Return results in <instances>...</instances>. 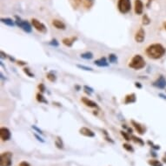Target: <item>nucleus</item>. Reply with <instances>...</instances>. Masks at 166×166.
<instances>
[{
  "label": "nucleus",
  "instance_id": "nucleus-1",
  "mask_svg": "<svg viewBox=\"0 0 166 166\" xmlns=\"http://www.w3.org/2000/svg\"><path fill=\"white\" fill-rule=\"evenodd\" d=\"M166 53V49L161 44H152L145 50L146 56L151 59H159Z\"/></svg>",
  "mask_w": 166,
  "mask_h": 166
},
{
  "label": "nucleus",
  "instance_id": "nucleus-2",
  "mask_svg": "<svg viewBox=\"0 0 166 166\" xmlns=\"http://www.w3.org/2000/svg\"><path fill=\"white\" fill-rule=\"evenodd\" d=\"M145 60L141 55H135L129 63V67L133 70H136V71L145 68Z\"/></svg>",
  "mask_w": 166,
  "mask_h": 166
},
{
  "label": "nucleus",
  "instance_id": "nucleus-3",
  "mask_svg": "<svg viewBox=\"0 0 166 166\" xmlns=\"http://www.w3.org/2000/svg\"><path fill=\"white\" fill-rule=\"evenodd\" d=\"M117 9L122 13L126 14L131 10V0H118L117 1Z\"/></svg>",
  "mask_w": 166,
  "mask_h": 166
},
{
  "label": "nucleus",
  "instance_id": "nucleus-4",
  "mask_svg": "<svg viewBox=\"0 0 166 166\" xmlns=\"http://www.w3.org/2000/svg\"><path fill=\"white\" fill-rule=\"evenodd\" d=\"M12 156L13 154L10 151H5L1 153L0 156V166L12 165Z\"/></svg>",
  "mask_w": 166,
  "mask_h": 166
},
{
  "label": "nucleus",
  "instance_id": "nucleus-5",
  "mask_svg": "<svg viewBox=\"0 0 166 166\" xmlns=\"http://www.w3.org/2000/svg\"><path fill=\"white\" fill-rule=\"evenodd\" d=\"M15 18H16V21H15V23H16V24H17L19 28H21L23 31L27 32V33H31L32 28H31V25L30 24L29 22L21 19L20 18L18 17V16H16Z\"/></svg>",
  "mask_w": 166,
  "mask_h": 166
},
{
  "label": "nucleus",
  "instance_id": "nucleus-6",
  "mask_svg": "<svg viewBox=\"0 0 166 166\" xmlns=\"http://www.w3.org/2000/svg\"><path fill=\"white\" fill-rule=\"evenodd\" d=\"M31 24H32V26H33L37 31H39L40 33H46V32H47V28H46V26H45L42 22L38 20L37 18H32V19H31Z\"/></svg>",
  "mask_w": 166,
  "mask_h": 166
},
{
  "label": "nucleus",
  "instance_id": "nucleus-7",
  "mask_svg": "<svg viewBox=\"0 0 166 166\" xmlns=\"http://www.w3.org/2000/svg\"><path fill=\"white\" fill-rule=\"evenodd\" d=\"M0 137L3 141H9L11 137L10 131L6 127L0 128Z\"/></svg>",
  "mask_w": 166,
  "mask_h": 166
},
{
  "label": "nucleus",
  "instance_id": "nucleus-8",
  "mask_svg": "<svg viewBox=\"0 0 166 166\" xmlns=\"http://www.w3.org/2000/svg\"><path fill=\"white\" fill-rule=\"evenodd\" d=\"M152 84L158 89H165L166 87V78L164 76H160Z\"/></svg>",
  "mask_w": 166,
  "mask_h": 166
},
{
  "label": "nucleus",
  "instance_id": "nucleus-9",
  "mask_svg": "<svg viewBox=\"0 0 166 166\" xmlns=\"http://www.w3.org/2000/svg\"><path fill=\"white\" fill-rule=\"evenodd\" d=\"M145 39V31L144 28H140L138 31H136L135 35V41L138 44H142Z\"/></svg>",
  "mask_w": 166,
  "mask_h": 166
},
{
  "label": "nucleus",
  "instance_id": "nucleus-10",
  "mask_svg": "<svg viewBox=\"0 0 166 166\" xmlns=\"http://www.w3.org/2000/svg\"><path fill=\"white\" fill-rule=\"evenodd\" d=\"M134 10L136 15H142L144 12V3L141 0H135Z\"/></svg>",
  "mask_w": 166,
  "mask_h": 166
},
{
  "label": "nucleus",
  "instance_id": "nucleus-11",
  "mask_svg": "<svg viewBox=\"0 0 166 166\" xmlns=\"http://www.w3.org/2000/svg\"><path fill=\"white\" fill-rule=\"evenodd\" d=\"M81 101L85 106L89 107V108H94V109H98V105L97 104V103H95L94 101L89 99L88 97H83L81 98Z\"/></svg>",
  "mask_w": 166,
  "mask_h": 166
},
{
  "label": "nucleus",
  "instance_id": "nucleus-12",
  "mask_svg": "<svg viewBox=\"0 0 166 166\" xmlns=\"http://www.w3.org/2000/svg\"><path fill=\"white\" fill-rule=\"evenodd\" d=\"M79 133L81 135L84 136H88V137H94L96 136L93 131H91V129H89L87 127H82V128H80Z\"/></svg>",
  "mask_w": 166,
  "mask_h": 166
},
{
  "label": "nucleus",
  "instance_id": "nucleus-13",
  "mask_svg": "<svg viewBox=\"0 0 166 166\" xmlns=\"http://www.w3.org/2000/svg\"><path fill=\"white\" fill-rule=\"evenodd\" d=\"M52 25L58 30H65L66 29L65 24L63 21L58 20V19H53L52 20Z\"/></svg>",
  "mask_w": 166,
  "mask_h": 166
},
{
  "label": "nucleus",
  "instance_id": "nucleus-14",
  "mask_svg": "<svg viewBox=\"0 0 166 166\" xmlns=\"http://www.w3.org/2000/svg\"><path fill=\"white\" fill-rule=\"evenodd\" d=\"M77 37H72V38H64L62 40V43L67 47H72L73 44L77 41Z\"/></svg>",
  "mask_w": 166,
  "mask_h": 166
},
{
  "label": "nucleus",
  "instance_id": "nucleus-15",
  "mask_svg": "<svg viewBox=\"0 0 166 166\" xmlns=\"http://www.w3.org/2000/svg\"><path fill=\"white\" fill-rule=\"evenodd\" d=\"M131 125H133V127L136 129V131L140 134V135H143L145 133V129L140 125L139 123H136L134 120H131Z\"/></svg>",
  "mask_w": 166,
  "mask_h": 166
},
{
  "label": "nucleus",
  "instance_id": "nucleus-16",
  "mask_svg": "<svg viewBox=\"0 0 166 166\" xmlns=\"http://www.w3.org/2000/svg\"><path fill=\"white\" fill-rule=\"evenodd\" d=\"M94 63L97 66H99V67H107V66H109V63L107 62L106 58H101L96 60L94 62Z\"/></svg>",
  "mask_w": 166,
  "mask_h": 166
},
{
  "label": "nucleus",
  "instance_id": "nucleus-17",
  "mask_svg": "<svg viewBox=\"0 0 166 166\" xmlns=\"http://www.w3.org/2000/svg\"><path fill=\"white\" fill-rule=\"evenodd\" d=\"M136 94L135 93H131L128 94L125 98V104H132L136 102Z\"/></svg>",
  "mask_w": 166,
  "mask_h": 166
},
{
  "label": "nucleus",
  "instance_id": "nucleus-18",
  "mask_svg": "<svg viewBox=\"0 0 166 166\" xmlns=\"http://www.w3.org/2000/svg\"><path fill=\"white\" fill-rule=\"evenodd\" d=\"M95 0H83V7L87 10H90L92 6H93Z\"/></svg>",
  "mask_w": 166,
  "mask_h": 166
},
{
  "label": "nucleus",
  "instance_id": "nucleus-19",
  "mask_svg": "<svg viewBox=\"0 0 166 166\" xmlns=\"http://www.w3.org/2000/svg\"><path fill=\"white\" fill-rule=\"evenodd\" d=\"M1 22H2L3 24H5L8 25V26H14V25H15V23L13 22V20H12L11 18H1Z\"/></svg>",
  "mask_w": 166,
  "mask_h": 166
},
{
  "label": "nucleus",
  "instance_id": "nucleus-20",
  "mask_svg": "<svg viewBox=\"0 0 166 166\" xmlns=\"http://www.w3.org/2000/svg\"><path fill=\"white\" fill-rule=\"evenodd\" d=\"M83 1V0H70V3L73 7V9H77Z\"/></svg>",
  "mask_w": 166,
  "mask_h": 166
},
{
  "label": "nucleus",
  "instance_id": "nucleus-21",
  "mask_svg": "<svg viewBox=\"0 0 166 166\" xmlns=\"http://www.w3.org/2000/svg\"><path fill=\"white\" fill-rule=\"evenodd\" d=\"M36 98H37V100H38L39 103L48 104V101L44 98V97L43 96V93H41V92H39V93H38L36 95Z\"/></svg>",
  "mask_w": 166,
  "mask_h": 166
},
{
  "label": "nucleus",
  "instance_id": "nucleus-22",
  "mask_svg": "<svg viewBox=\"0 0 166 166\" xmlns=\"http://www.w3.org/2000/svg\"><path fill=\"white\" fill-rule=\"evenodd\" d=\"M55 145L57 146V148H58V149H60V150H63V143L62 139H61L59 136H58L57 139L55 140Z\"/></svg>",
  "mask_w": 166,
  "mask_h": 166
},
{
  "label": "nucleus",
  "instance_id": "nucleus-23",
  "mask_svg": "<svg viewBox=\"0 0 166 166\" xmlns=\"http://www.w3.org/2000/svg\"><path fill=\"white\" fill-rule=\"evenodd\" d=\"M148 164L151 166H163V164L160 161L156 160V159H151V160H149L148 161Z\"/></svg>",
  "mask_w": 166,
  "mask_h": 166
},
{
  "label": "nucleus",
  "instance_id": "nucleus-24",
  "mask_svg": "<svg viewBox=\"0 0 166 166\" xmlns=\"http://www.w3.org/2000/svg\"><path fill=\"white\" fill-rule=\"evenodd\" d=\"M46 77H47V79L50 81V82H55L56 80H57V77H56V75L54 74V73L51 72L47 73V75H46Z\"/></svg>",
  "mask_w": 166,
  "mask_h": 166
},
{
  "label": "nucleus",
  "instance_id": "nucleus-25",
  "mask_svg": "<svg viewBox=\"0 0 166 166\" xmlns=\"http://www.w3.org/2000/svg\"><path fill=\"white\" fill-rule=\"evenodd\" d=\"M81 58H83V59H91L93 58V54L91 52H86L84 53H82L81 54Z\"/></svg>",
  "mask_w": 166,
  "mask_h": 166
},
{
  "label": "nucleus",
  "instance_id": "nucleus-26",
  "mask_svg": "<svg viewBox=\"0 0 166 166\" xmlns=\"http://www.w3.org/2000/svg\"><path fill=\"white\" fill-rule=\"evenodd\" d=\"M131 140H133L135 143L140 145H145V142L143 141V139H141L140 137H137L136 136H131Z\"/></svg>",
  "mask_w": 166,
  "mask_h": 166
},
{
  "label": "nucleus",
  "instance_id": "nucleus-27",
  "mask_svg": "<svg viewBox=\"0 0 166 166\" xmlns=\"http://www.w3.org/2000/svg\"><path fill=\"white\" fill-rule=\"evenodd\" d=\"M123 147H124V149H125V151H128V152L133 153V152L135 151L134 148L131 145H129V144H124V145H123Z\"/></svg>",
  "mask_w": 166,
  "mask_h": 166
},
{
  "label": "nucleus",
  "instance_id": "nucleus-28",
  "mask_svg": "<svg viewBox=\"0 0 166 166\" xmlns=\"http://www.w3.org/2000/svg\"><path fill=\"white\" fill-rule=\"evenodd\" d=\"M151 18L148 17V15H146L145 14L144 16H143V18H142V24H144V25H149L150 24H151Z\"/></svg>",
  "mask_w": 166,
  "mask_h": 166
},
{
  "label": "nucleus",
  "instance_id": "nucleus-29",
  "mask_svg": "<svg viewBox=\"0 0 166 166\" xmlns=\"http://www.w3.org/2000/svg\"><path fill=\"white\" fill-rule=\"evenodd\" d=\"M108 58H109V61H110V63H116L117 62V55L114 54V53L110 54Z\"/></svg>",
  "mask_w": 166,
  "mask_h": 166
},
{
  "label": "nucleus",
  "instance_id": "nucleus-30",
  "mask_svg": "<svg viewBox=\"0 0 166 166\" xmlns=\"http://www.w3.org/2000/svg\"><path fill=\"white\" fill-rule=\"evenodd\" d=\"M77 66L79 69H82V70H84V71H90V72L93 71V70H92V68L88 67V66H84V65H81V64H77Z\"/></svg>",
  "mask_w": 166,
  "mask_h": 166
},
{
  "label": "nucleus",
  "instance_id": "nucleus-31",
  "mask_svg": "<svg viewBox=\"0 0 166 166\" xmlns=\"http://www.w3.org/2000/svg\"><path fill=\"white\" fill-rule=\"evenodd\" d=\"M121 134L125 137V139L126 141H131V136H129V133H127V132H125L124 131H121Z\"/></svg>",
  "mask_w": 166,
  "mask_h": 166
},
{
  "label": "nucleus",
  "instance_id": "nucleus-32",
  "mask_svg": "<svg viewBox=\"0 0 166 166\" xmlns=\"http://www.w3.org/2000/svg\"><path fill=\"white\" fill-rule=\"evenodd\" d=\"M24 72L25 74H27L30 77H34V74L31 72V70H30V69H28V68H24Z\"/></svg>",
  "mask_w": 166,
  "mask_h": 166
},
{
  "label": "nucleus",
  "instance_id": "nucleus-33",
  "mask_svg": "<svg viewBox=\"0 0 166 166\" xmlns=\"http://www.w3.org/2000/svg\"><path fill=\"white\" fill-rule=\"evenodd\" d=\"M83 89H84L85 92H87V93L91 94L93 92V89H92V88H91V87H89V86H87V85H85V86L83 87Z\"/></svg>",
  "mask_w": 166,
  "mask_h": 166
},
{
  "label": "nucleus",
  "instance_id": "nucleus-34",
  "mask_svg": "<svg viewBox=\"0 0 166 166\" xmlns=\"http://www.w3.org/2000/svg\"><path fill=\"white\" fill-rule=\"evenodd\" d=\"M51 45H52V46H55V47H57V46H58V42L57 41V39H52V41L49 43Z\"/></svg>",
  "mask_w": 166,
  "mask_h": 166
},
{
  "label": "nucleus",
  "instance_id": "nucleus-35",
  "mask_svg": "<svg viewBox=\"0 0 166 166\" xmlns=\"http://www.w3.org/2000/svg\"><path fill=\"white\" fill-rule=\"evenodd\" d=\"M38 89H39V91H40L41 93H44V91H45V87H44V85L43 83H40V84L38 85Z\"/></svg>",
  "mask_w": 166,
  "mask_h": 166
},
{
  "label": "nucleus",
  "instance_id": "nucleus-36",
  "mask_svg": "<svg viewBox=\"0 0 166 166\" xmlns=\"http://www.w3.org/2000/svg\"><path fill=\"white\" fill-rule=\"evenodd\" d=\"M31 128H32L33 130H35L36 131H38V132L39 134H43V131H42L40 129H38V128L37 126H35V125H32V126H31Z\"/></svg>",
  "mask_w": 166,
  "mask_h": 166
},
{
  "label": "nucleus",
  "instance_id": "nucleus-37",
  "mask_svg": "<svg viewBox=\"0 0 166 166\" xmlns=\"http://www.w3.org/2000/svg\"><path fill=\"white\" fill-rule=\"evenodd\" d=\"M18 166H31L28 162H26V161H22L20 164L18 165Z\"/></svg>",
  "mask_w": 166,
  "mask_h": 166
},
{
  "label": "nucleus",
  "instance_id": "nucleus-38",
  "mask_svg": "<svg viewBox=\"0 0 166 166\" xmlns=\"http://www.w3.org/2000/svg\"><path fill=\"white\" fill-rule=\"evenodd\" d=\"M34 136H35V137H36V138L38 139V141H39V142H41V143H44V142H45V141H44V139L42 138L41 136H39L38 135H37V134H34Z\"/></svg>",
  "mask_w": 166,
  "mask_h": 166
},
{
  "label": "nucleus",
  "instance_id": "nucleus-39",
  "mask_svg": "<svg viewBox=\"0 0 166 166\" xmlns=\"http://www.w3.org/2000/svg\"><path fill=\"white\" fill-rule=\"evenodd\" d=\"M105 139H106L108 142H111V144H114V141H113V140H111V137H109V136H105Z\"/></svg>",
  "mask_w": 166,
  "mask_h": 166
},
{
  "label": "nucleus",
  "instance_id": "nucleus-40",
  "mask_svg": "<svg viewBox=\"0 0 166 166\" xmlns=\"http://www.w3.org/2000/svg\"><path fill=\"white\" fill-rule=\"evenodd\" d=\"M135 86L136 87H137V88H139V89L142 88V85L140 84V83H137V82H136L135 83Z\"/></svg>",
  "mask_w": 166,
  "mask_h": 166
},
{
  "label": "nucleus",
  "instance_id": "nucleus-41",
  "mask_svg": "<svg viewBox=\"0 0 166 166\" xmlns=\"http://www.w3.org/2000/svg\"><path fill=\"white\" fill-rule=\"evenodd\" d=\"M151 147H152L154 150H160V146L159 145H153Z\"/></svg>",
  "mask_w": 166,
  "mask_h": 166
},
{
  "label": "nucleus",
  "instance_id": "nucleus-42",
  "mask_svg": "<svg viewBox=\"0 0 166 166\" xmlns=\"http://www.w3.org/2000/svg\"><path fill=\"white\" fill-rule=\"evenodd\" d=\"M158 96H159V97H162L163 99H165V100H166V96H165V95L160 93V94H158Z\"/></svg>",
  "mask_w": 166,
  "mask_h": 166
},
{
  "label": "nucleus",
  "instance_id": "nucleus-43",
  "mask_svg": "<svg viewBox=\"0 0 166 166\" xmlns=\"http://www.w3.org/2000/svg\"><path fill=\"white\" fill-rule=\"evenodd\" d=\"M18 64H20V65H25V64H26V63L23 62V61H18Z\"/></svg>",
  "mask_w": 166,
  "mask_h": 166
},
{
  "label": "nucleus",
  "instance_id": "nucleus-44",
  "mask_svg": "<svg viewBox=\"0 0 166 166\" xmlns=\"http://www.w3.org/2000/svg\"><path fill=\"white\" fill-rule=\"evenodd\" d=\"M127 130H128V133H132V129H131V128H127Z\"/></svg>",
  "mask_w": 166,
  "mask_h": 166
},
{
  "label": "nucleus",
  "instance_id": "nucleus-45",
  "mask_svg": "<svg viewBox=\"0 0 166 166\" xmlns=\"http://www.w3.org/2000/svg\"><path fill=\"white\" fill-rule=\"evenodd\" d=\"M151 155L154 156V157H156V156H157V155H156V154L155 153V152H154V151H152V152H151Z\"/></svg>",
  "mask_w": 166,
  "mask_h": 166
},
{
  "label": "nucleus",
  "instance_id": "nucleus-46",
  "mask_svg": "<svg viewBox=\"0 0 166 166\" xmlns=\"http://www.w3.org/2000/svg\"><path fill=\"white\" fill-rule=\"evenodd\" d=\"M163 161L165 162V163H166V157L165 156V157H163Z\"/></svg>",
  "mask_w": 166,
  "mask_h": 166
},
{
  "label": "nucleus",
  "instance_id": "nucleus-47",
  "mask_svg": "<svg viewBox=\"0 0 166 166\" xmlns=\"http://www.w3.org/2000/svg\"><path fill=\"white\" fill-rule=\"evenodd\" d=\"M165 30H166V23L165 24Z\"/></svg>",
  "mask_w": 166,
  "mask_h": 166
},
{
  "label": "nucleus",
  "instance_id": "nucleus-48",
  "mask_svg": "<svg viewBox=\"0 0 166 166\" xmlns=\"http://www.w3.org/2000/svg\"><path fill=\"white\" fill-rule=\"evenodd\" d=\"M165 156H166V153H165Z\"/></svg>",
  "mask_w": 166,
  "mask_h": 166
}]
</instances>
